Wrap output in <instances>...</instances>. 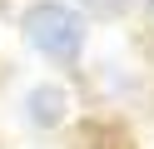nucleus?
<instances>
[{
  "label": "nucleus",
  "mask_w": 154,
  "mask_h": 149,
  "mask_svg": "<svg viewBox=\"0 0 154 149\" xmlns=\"http://www.w3.org/2000/svg\"><path fill=\"white\" fill-rule=\"evenodd\" d=\"M25 40H30L35 55H45L50 65H75L85 50V20L75 15L70 5H60V0H40V5L25 10L20 20Z\"/></svg>",
  "instance_id": "f257e3e1"
},
{
  "label": "nucleus",
  "mask_w": 154,
  "mask_h": 149,
  "mask_svg": "<svg viewBox=\"0 0 154 149\" xmlns=\"http://www.w3.org/2000/svg\"><path fill=\"white\" fill-rule=\"evenodd\" d=\"M25 119L35 129H55L70 119V89L65 85H35L30 99H25Z\"/></svg>",
  "instance_id": "f03ea898"
},
{
  "label": "nucleus",
  "mask_w": 154,
  "mask_h": 149,
  "mask_svg": "<svg viewBox=\"0 0 154 149\" xmlns=\"http://www.w3.org/2000/svg\"><path fill=\"white\" fill-rule=\"evenodd\" d=\"M85 10H90V15H100V20H114L124 10V0H85Z\"/></svg>",
  "instance_id": "7ed1b4c3"
},
{
  "label": "nucleus",
  "mask_w": 154,
  "mask_h": 149,
  "mask_svg": "<svg viewBox=\"0 0 154 149\" xmlns=\"http://www.w3.org/2000/svg\"><path fill=\"white\" fill-rule=\"evenodd\" d=\"M149 10H154V0H149Z\"/></svg>",
  "instance_id": "20e7f679"
}]
</instances>
